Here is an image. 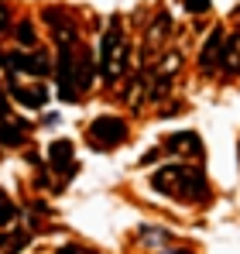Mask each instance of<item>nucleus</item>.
<instances>
[{
  "mask_svg": "<svg viewBox=\"0 0 240 254\" xmlns=\"http://www.w3.org/2000/svg\"><path fill=\"white\" fill-rule=\"evenodd\" d=\"M151 186L168 196H182L185 203H206L209 199V186L202 179L199 169H185V165H165L161 172L151 175Z\"/></svg>",
  "mask_w": 240,
  "mask_h": 254,
  "instance_id": "f257e3e1",
  "label": "nucleus"
},
{
  "mask_svg": "<svg viewBox=\"0 0 240 254\" xmlns=\"http://www.w3.org/2000/svg\"><path fill=\"white\" fill-rule=\"evenodd\" d=\"M100 69H103V79H120L123 69H127V38L120 31V21H110L107 35H103V48H100Z\"/></svg>",
  "mask_w": 240,
  "mask_h": 254,
  "instance_id": "f03ea898",
  "label": "nucleus"
},
{
  "mask_svg": "<svg viewBox=\"0 0 240 254\" xmlns=\"http://www.w3.org/2000/svg\"><path fill=\"white\" fill-rule=\"evenodd\" d=\"M123 137H127V124L120 117H96L89 124V141L96 148H117Z\"/></svg>",
  "mask_w": 240,
  "mask_h": 254,
  "instance_id": "7ed1b4c3",
  "label": "nucleus"
},
{
  "mask_svg": "<svg viewBox=\"0 0 240 254\" xmlns=\"http://www.w3.org/2000/svg\"><path fill=\"white\" fill-rule=\"evenodd\" d=\"M3 69L14 76V72H24V76H48L52 72V62H48V55L45 52H14V55H7L3 59Z\"/></svg>",
  "mask_w": 240,
  "mask_h": 254,
  "instance_id": "20e7f679",
  "label": "nucleus"
},
{
  "mask_svg": "<svg viewBox=\"0 0 240 254\" xmlns=\"http://www.w3.org/2000/svg\"><path fill=\"white\" fill-rule=\"evenodd\" d=\"M59 96H62L65 103H72V100L79 96L76 59H72V52H69V48H62V52H59Z\"/></svg>",
  "mask_w": 240,
  "mask_h": 254,
  "instance_id": "39448f33",
  "label": "nucleus"
},
{
  "mask_svg": "<svg viewBox=\"0 0 240 254\" xmlns=\"http://www.w3.org/2000/svg\"><path fill=\"white\" fill-rule=\"evenodd\" d=\"M48 165H52V172H62V186L76 175V158H72V141H52L48 144ZM59 186V189H62Z\"/></svg>",
  "mask_w": 240,
  "mask_h": 254,
  "instance_id": "423d86ee",
  "label": "nucleus"
},
{
  "mask_svg": "<svg viewBox=\"0 0 240 254\" xmlns=\"http://www.w3.org/2000/svg\"><path fill=\"white\" fill-rule=\"evenodd\" d=\"M165 148L175 155H202V137L196 130H182V134H172L165 141Z\"/></svg>",
  "mask_w": 240,
  "mask_h": 254,
  "instance_id": "0eeeda50",
  "label": "nucleus"
},
{
  "mask_svg": "<svg viewBox=\"0 0 240 254\" xmlns=\"http://www.w3.org/2000/svg\"><path fill=\"white\" fill-rule=\"evenodd\" d=\"M227 48V42H223V28H213L209 31V42H206V48H202V55H199V65L202 69H213L216 65V55Z\"/></svg>",
  "mask_w": 240,
  "mask_h": 254,
  "instance_id": "6e6552de",
  "label": "nucleus"
},
{
  "mask_svg": "<svg viewBox=\"0 0 240 254\" xmlns=\"http://www.w3.org/2000/svg\"><path fill=\"white\" fill-rule=\"evenodd\" d=\"M10 93H14V100L24 103V107H45V100H48V93H45L41 86H17V83H10Z\"/></svg>",
  "mask_w": 240,
  "mask_h": 254,
  "instance_id": "1a4fd4ad",
  "label": "nucleus"
},
{
  "mask_svg": "<svg viewBox=\"0 0 240 254\" xmlns=\"http://www.w3.org/2000/svg\"><path fill=\"white\" fill-rule=\"evenodd\" d=\"M31 237L24 230H14V234H0V254H17Z\"/></svg>",
  "mask_w": 240,
  "mask_h": 254,
  "instance_id": "9d476101",
  "label": "nucleus"
},
{
  "mask_svg": "<svg viewBox=\"0 0 240 254\" xmlns=\"http://www.w3.org/2000/svg\"><path fill=\"white\" fill-rule=\"evenodd\" d=\"M76 79H79V89H89V83H93V59H89V52L76 62Z\"/></svg>",
  "mask_w": 240,
  "mask_h": 254,
  "instance_id": "9b49d317",
  "label": "nucleus"
},
{
  "mask_svg": "<svg viewBox=\"0 0 240 254\" xmlns=\"http://www.w3.org/2000/svg\"><path fill=\"white\" fill-rule=\"evenodd\" d=\"M14 216H17V206H14V199H10V196L0 189V227H7Z\"/></svg>",
  "mask_w": 240,
  "mask_h": 254,
  "instance_id": "f8f14e48",
  "label": "nucleus"
},
{
  "mask_svg": "<svg viewBox=\"0 0 240 254\" xmlns=\"http://www.w3.org/2000/svg\"><path fill=\"white\" fill-rule=\"evenodd\" d=\"M168 28H172V17H168V14H158V21L151 24V31H148V38H151V42H161Z\"/></svg>",
  "mask_w": 240,
  "mask_h": 254,
  "instance_id": "ddd939ff",
  "label": "nucleus"
},
{
  "mask_svg": "<svg viewBox=\"0 0 240 254\" xmlns=\"http://www.w3.org/2000/svg\"><path fill=\"white\" fill-rule=\"evenodd\" d=\"M17 42L35 45V28H31V21H21V24H17Z\"/></svg>",
  "mask_w": 240,
  "mask_h": 254,
  "instance_id": "4468645a",
  "label": "nucleus"
},
{
  "mask_svg": "<svg viewBox=\"0 0 240 254\" xmlns=\"http://www.w3.org/2000/svg\"><path fill=\"white\" fill-rule=\"evenodd\" d=\"M185 10L189 14H206L209 10V0H185Z\"/></svg>",
  "mask_w": 240,
  "mask_h": 254,
  "instance_id": "2eb2a0df",
  "label": "nucleus"
},
{
  "mask_svg": "<svg viewBox=\"0 0 240 254\" xmlns=\"http://www.w3.org/2000/svg\"><path fill=\"white\" fill-rule=\"evenodd\" d=\"M3 24H7V7L0 3V31H3Z\"/></svg>",
  "mask_w": 240,
  "mask_h": 254,
  "instance_id": "dca6fc26",
  "label": "nucleus"
},
{
  "mask_svg": "<svg viewBox=\"0 0 240 254\" xmlns=\"http://www.w3.org/2000/svg\"><path fill=\"white\" fill-rule=\"evenodd\" d=\"M59 254H79V251H76V248H62Z\"/></svg>",
  "mask_w": 240,
  "mask_h": 254,
  "instance_id": "f3484780",
  "label": "nucleus"
},
{
  "mask_svg": "<svg viewBox=\"0 0 240 254\" xmlns=\"http://www.w3.org/2000/svg\"><path fill=\"white\" fill-rule=\"evenodd\" d=\"M165 254H189V251H165Z\"/></svg>",
  "mask_w": 240,
  "mask_h": 254,
  "instance_id": "a211bd4d",
  "label": "nucleus"
}]
</instances>
